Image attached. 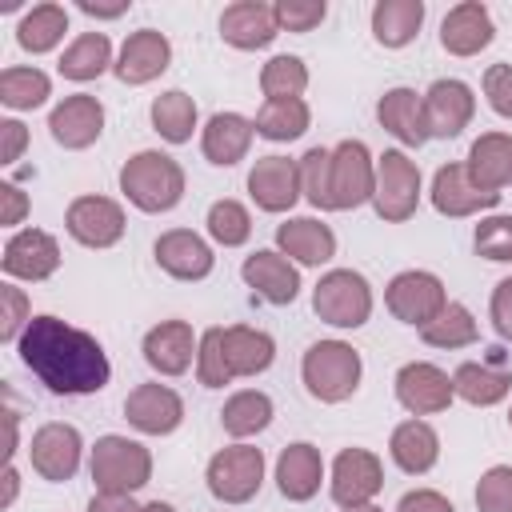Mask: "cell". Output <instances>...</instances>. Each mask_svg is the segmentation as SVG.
Listing matches in <instances>:
<instances>
[{
    "instance_id": "obj_1",
    "label": "cell",
    "mask_w": 512,
    "mask_h": 512,
    "mask_svg": "<svg viewBox=\"0 0 512 512\" xmlns=\"http://www.w3.org/2000/svg\"><path fill=\"white\" fill-rule=\"evenodd\" d=\"M24 368L36 372V380L56 396H92L108 384L112 364L100 348V340L60 316H32L24 336L16 340Z\"/></svg>"
},
{
    "instance_id": "obj_2",
    "label": "cell",
    "mask_w": 512,
    "mask_h": 512,
    "mask_svg": "<svg viewBox=\"0 0 512 512\" xmlns=\"http://www.w3.org/2000/svg\"><path fill=\"white\" fill-rule=\"evenodd\" d=\"M120 192L140 208V212H168L184 196V168L168 152H136L120 168Z\"/></svg>"
},
{
    "instance_id": "obj_3",
    "label": "cell",
    "mask_w": 512,
    "mask_h": 512,
    "mask_svg": "<svg viewBox=\"0 0 512 512\" xmlns=\"http://www.w3.org/2000/svg\"><path fill=\"white\" fill-rule=\"evenodd\" d=\"M360 352L344 340H316L304 360H300V376L308 396H316L320 404H340L360 388Z\"/></svg>"
},
{
    "instance_id": "obj_4",
    "label": "cell",
    "mask_w": 512,
    "mask_h": 512,
    "mask_svg": "<svg viewBox=\"0 0 512 512\" xmlns=\"http://www.w3.org/2000/svg\"><path fill=\"white\" fill-rule=\"evenodd\" d=\"M312 308L332 328H360L372 316V288L352 268H332L312 288Z\"/></svg>"
},
{
    "instance_id": "obj_5",
    "label": "cell",
    "mask_w": 512,
    "mask_h": 512,
    "mask_svg": "<svg viewBox=\"0 0 512 512\" xmlns=\"http://www.w3.org/2000/svg\"><path fill=\"white\" fill-rule=\"evenodd\" d=\"M96 492H136L152 480V452L128 436H100L92 448Z\"/></svg>"
},
{
    "instance_id": "obj_6",
    "label": "cell",
    "mask_w": 512,
    "mask_h": 512,
    "mask_svg": "<svg viewBox=\"0 0 512 512\" xmlns=\"http://www.w3.org/2000/svg\"><path fill=\"white\" fill-rule=\"evenodd\" d=\"M264 484V452L252 444H228L208 460V492L224 504H248Z\"/></svg>"
},
{
    "instance_id": "obj_7",
    "label": "cell",
    "mask_w": 512,
    "mask_h": 512,
    "mask_svg": "<svg viewBox=\"0 0 512 512\" xmlns=\"http://www.w3.org/2000/svg\"><path fill=\"white\" fill-rule=\"evenodd\" d=\"M372 204H376V216L388 220V224H400L416 212V204H420V168L400 148H388L376 160V196H372Z\"/></svg>"
},
{
    "instance_id": "obj_8",
    "label": "cell",
    "mask_w": 512,
    "mask_h": 512,
    "mask_svg": "<svg viewBox=\"0 0 512 512\" xmlns=\"http://www.w3.org/2000/svg\"><path fill=\"white\" fill-rule=\"evenodd\" d=\"M384 304H388V312H392L400 324L428 328V324L444 312L448 296H444L440 276L420 272V268H408V272H396V276L388 280V288H384Z\"/></svg>"
},
{
    "instance_id": "obj_9",
    "label": "cell",
    "mask_w": 512,
    "mask_h": 512,
    "mask_svg": "<svg viewBox=\"0 0 512 512\" xmlns=\"http://www.w3.org/2000/svg\"><path fill=\"white\" fill-rule=\"evenodd\" d=\"M332 204L328 212H348L360 208L364 200L376 196V164L368 156V148L360 140H340L332 148Z\"/></svg>"
},
{
    "instance_id": "obj_10",
    "label": "cell",
    "mask_w": 512,
    "mask_h": 512,
    "mask_svg": "<svg viewBox=\"0 0 512 512\" xmlns=\"http://www.w3.org/2000/svg\"><path fill=\"white\" fill-rule=\"evenodd\" d=\"M64 228L84 248H112L124 236V208L108 196H76L64 212Z\"/></svg>"
},
{
    "instance_id": "obj_11",
    "label": "cell",
    "mask_w": 512,
    "mask_h": 512,
    "mask_svg": "<svg viewBox=\"0 0 512 512\" xmlns=\"http://www.w3.org/2000/svg\"><path fill=\"white\" fill-rule=\"evenodd\" d=\"M384 488V468L380 456L368 448H344L332 460V500L340 508H360L372 504V496Z\"/></svg>"
},
{
    "instance_id": "obj_12",
    "label": "cell",
    "mask_w": 512,
    "mask_h": 512,
    "mask_svg": "<svg viewBox=\"0 0 512 512\" xmlns=\"http://www.w3.org/2000/svg\"><path fill=\"white\" fill-rule=\"evenodd\" d=\"M396 400L412 412V416H432V412H444L456 396L452 388V376L428 360H412L396 372Z\"/></svg>"
},
{
    "instance_id": "obj_13",
    "label": "cell",
    "mask_w": 512,
    "mask_h": 512,
    "mask_svg": "<svg viewBox=\"0 0 512 512\" xmlns=\"http://www.w3.org/2000/svg\"><path fill=\"white\" fill-rule=\"evenodd\" d=\"M80 432L72 424H60V420H48L32 432V444H28V456H32V468L60 484V480H72L76 468H80Z\"/></svg>"
},
{
    "instance_id": "obj_14",
    "label": "cell",
    "mask_w": 512,
    "mask_h": 512,
    "mask_svg": "<svg viewBox=\"0 0 512 512\" xmlns=\"http://www.w3.org/2000/svg\"><path fill=\"white\" fill-rule=\"evenodd\" d=\"M476 96L464 80H436L424 92V120H428V140H452L472 124Z\"/></svg>"
},
{
    "instance_id": "obj_15",
    "label": "cell",
    "mask_w": 512,
    "mask_h": 512,
    "mask_svg": "<svg viewBox=\"0 0 512 512\" xmlns=\"http://www.w3.org/2000/svg\"><path fill=\"white\" fill-rule=\"evenodd\" d=\"M48 132H52V140L60 148L80 152V148L100 140V132H104V104L96 96H88V92L64 96L52 108V116H48Z\"/></svg>"
},
{
    "instance_id": "obj_16",
    "label": "cell",
    "mask_w": 512,
    "mask_h": 512,
    "mask_svg": "<svg viewBox=\"0 0 512 512\" xmlns=\"http://www.w3.org/2000/svg\"><path fill=\"white\" fill-rule=\"evenodd\" d=\"M4 276L12 280H48L60 268V244L56 236H48L44 228H20L8 244H4Z\"/></svg>"
},
{
    "instance_id": "obj_17",
    "label": "cell",
    "mask_w": 512,
    "mask_h": 512,
    "mask_svg": "<svg viewBox=\"0 0 512 512\" xmlns=\"http://www.w3.org/2000/svg\"><path fill=\"white\" fill-rule=\"evenodd\" d=\"M124 416L144 436H168L184 420V400L168 384H136L124 400Z\"/></svg>"
},
{
    "instance_id": "obj_18",
    "label": "cell",
    "mask_w": 512,
    "mask_h": 512,
    "mask_svg": "<svg viewBox=\"0 0 512 512\" xmlns=\"http://www.w3.org/2000/svg\"><path fill=\"white\" fill-rule=\"evenodd\" d=\"M248 192L264 212H288L300 192V164L288 156H260L248 172Z\"/></svg>"
},
{
    "instance_id": "obj_19",
    "label": "cell",
    "mask_w": 512,
    "mask_h": 512,
    "mask_svg": "<svg viewBox=\"0 0 512 512\" xmlns=\"http://www.w3.org/2000/svg\"><path fill=\"white\" fill-rule=\"evenodd\" d=\"M220 36L240 48V52H256V48H268L276 36H280V24H276V8L264 4V0H236L220 12Z\"/></svg>"
},
{
    "instance_id": "obj_20",
    "label": "cell",
    "mask_w": 512,
    "mask_h": 512,
    "mask_svg": "<svg viewBox=\"0 0 512 512\" xmlns=\"http://www.w3.org/2000/svg\"><path fill=\"white\" fill-rule=\"evenodd\" d=\"M240 276H244V284L260 296V300H268V304H292L296 296H300V272H296V264L284 256V252H272V248H260V252H252L248 260H244V268H240Z\"/></svg>"
},
{
    "instance_id": "obj_21",
    "label": "cell",
    "mask_w": 512,
    "mask_h": 512,
    "mask_svg": "<svg viewBox=\"0 0 512 512\" xmlns=\"http://www.w3.org/2000/svg\"><path fill=\"white\" fill-rule=\"evenodd\" d=\"M168 64H172V44H168V36L156 32V28H140V32H132V36L124 40V48H120L112 72H116V80H124V84H148V80H156Z\"/></svg>"
},
{
    "instance_id": "obj_22",
    "label": "cell",
    "mask_w": 512,
    "mask_h": 512,
    "mask_svg": "<svg viewBox=\"0 0 512 512\" xmlns=\"http://www.w3.org/2000/svg\"><path fill=\"white\" fill-rule=\"evenodd\" d=\"M196 352H200V344H196L188 320H160V324L148 328V336H144V360H148V368H156L160 376H180V372H188V364H192Z\"/></svg>"
},
{
    "instance_id": "obj_23",
    "label": "cell",
    "mask_w": 512,
    "mask_h": 512,
    "mask_svg": "<svg viewBox=\"0 0 512 512\" xmlns=\"http://www.w3.org/2000/svg\"><path fill=\"white\" fill-rule=\"evenodd\" d=\"M432 204L440 216H472V212H484V208H496L500 196L496 192H480L472 180H468V168L464 164H444L436 168L432 176Z\"/></svg>"
},
{
    "instance_id": "obj_24",
    "label": "cell",
    "mask_w": 512,
    "mask_h": 512,
    "mask_svg": "<svg viewBox=\"0 0 512 512\" xmlns=\"http://www.w3.org/2000/svg\"><path fill=\"white\" fill-rule=\"evenodd\" d=\"M152 252H156V264H160L172 280H204V276L212 272V264H216L212 248H208L196 232H188V228L164 232Z\"/></svg>"
},
{
    "instance_id": "obj_25",
    "label": "cell",
    "mask_w": 512,
    "mask_h": 512,
    "mask_svg": "<svg viewBox=\"0 0 512 512\" xmlns=\"http://www.w3.org/2000/svg\"><path fill=\"white\" fill-rule=\"evenodd\" d=\"M320 480H324V460H320V448L308 444V440H296L280 452L276 460V488L284 500H312L320 492Z\"/></svg>"
},
{
    "instance_id": "obj_26",
    "label": "cell",
    "mask_w": 512,
    "mask_h": 512,
    "mask_svg": "<svg viewBox=\"0 0 512 512\" xmlns=\"http://www.w3.org/2000/svg\"><path fill=\"white\" fill-rule=\"evenodd\" d=\"M276 248L296 260V264H308V268H320L336 256V236L328 224L312 220V216H292L276 228Z\"/></svg>"
},
{
    "instance_id": "obj_27",
    "label": "cell",
    "mask_w": 512,
    "mask_h": 512,
    "mask_svg": "<svg viewBox=\"0 0 512 512\" xmlns=\"http://www.w3.org/2000/svg\"><path fill=\"white\" fill-rule=\"evenodd\" d=\"M440 44L452 56H476L480 48L492 44V16L480 0H464L456 8H448L444 24H440Z\"/></svg>"
},
{
    "instance_id": "obj_28",
    "label": "cell",
    "mask_w": 512,
    "mask_h": 512,
    "mask_svg": "<svg viewBox=\"0 0 512 512\" xmlns=\"http://www.w3.org/2000/svg\"><path fill=\"white\" fill-rule=\"evenodd\" d=\"M252 136H256V124L240 112H216L208 124H204V136H200V148L212 164L220 168H232L248 156L252 148Z\"/></svg>"
},
{
    "instance_id": "obj_29",
    "label": "cell",
    "mask_w": 512,
    "mask_h": 512,
    "mask_svg": "<svg viewBox=\"0 0 512 512\" xmlns=\"http://www.w3.org/2000/svg\"><path fill=\"white\" fill-rule=\"evenodd\" d=\"M452 388H456L460 400H468L476 408H492L512 392V372H508L504 356H496L492 364L488 360H480V364L468 360V364H460L452 372Z\"/></svg>"
},
{
    "instance_id": "obj_30",
    "label": "cell",
    "mask_w": 512,
    "mask_h": 512,
    "mask_svg": "<svg viewBox=\"0 0 512 512\" xmlns=\"http://www.w3.org/2000/svg\"><path fill=\"white\" fill-rule=\"evenodd\" d=\"M388 452H392V460H396L400 472L420 476V472H428L440 460V436H436V428L428 420L412 416V420H404V424L392 428Z\"/></svg>"
},
{
    "instance_id": "obj_31",
    "label": "cell",
    "mask_w": 512,
    "mask_h": 512,
    "mask_svg": "<svg viewBox=\"0 0 512 512\" xmlns=\"http://www.w3.org/2000/svg\"><path fill=\"white\" fill-rule=\"evenodd\" d=\"M468 180L480 188V192H496L512 180V136L504 132H484L472 148H468Z\"/></svg>"
},
{
    "instance_id": "obj_32",
    "label": "cell",
    "mask_w": 512,
    "mask_h": 512,
    "mask_svg": "<svg viewBox=\"0 0 512 512\" xmlns=\"http://www.w3.org/2000/svg\"><path fill=\"white\" fill-rule=\"evenodd\" d=\"M380 124L408 148H420L428 140V120H424V96H416L412 88H388L376 104Z\"/></svg>"
},
{
    "instance_id": "obj_33",
    "label": "cell",
    "mask_w": 512,
    "mask_h": 512,
    "mask_svg": "<svg viewBox=\"0 0 512 512\" xmlns=\"http://www.w3.org/2000/svg\"><path fill=\"white\" fill-rule=\"evenodd\" d=\"M220 344H224V360H228L232 380H236V376H260V372L276 360L272 336L260 332V328H248V324L220 328Z\"/></svg>"
},
{
    "instance_id": "obj_34",
    "label": "cell",
    "mask_w": 512,
    "mask_h": 512,
    "mask_svg": "<svg viewBox=\"0 0 512 512\" xmlns=\"http://www.w3.org/2000/svg\"><path fill=\"white\" fill-rule=\"evenodd\" d=\"M424 24V0H380L372 8V36L384 48H404Z\"/></svg>"
},
{
    "instance_id": "obj_35",
    "label": "cell",
    "mask_w": 512,
    "mask_h": 512,
    "mask_svg": "<svg viewBox=\"0 0 512 512\" xmlns=\"http://www.w3.org/2000/svg\"><path fill=\"white\" fill-rule=\"evenodd\" d=\"M64 32H68V12H64L60 4H36L32 12L20 16V24H16V44H20L24 52L40 56V52H52V48L64 40Z\"/></svg>"
},
{
    "instance_id": "obj_36",
    "label": "cell",
    "mask_w": 512,
    "mask_h": 512,
    "mask_svg": "<svg viewBox=\"0 0 512 512\" xmlns=\"http://www.w3.org/2000/svg\"><path fill=\"white\" fill-rule=\"evenodd\" d=\"M108 64H112V40L104 32H80L60 56V76L84 84V80H96Z\"/></svg>"
},
{
    "instance_id": "obj_37",
    "label": "cell",
    "mask_w": 512,
    "mask_h": 512,
    "mask_svg": "<svg viewBox=\"0 0 512 512\" xmlns=\"http://www.w3.org/2000/svg\"><path fill=\"white\" fill-rule=\"evenodd\" d=\"M220 424H224V432L236 436V440L256 436V432H264V428L272 424V400H268L264 392H256V388H244V392H236V396L224 400Z\"/></svg>"
},
{
    "instance_id": "obj_38",
    "label": "cell",
    "mask_w": 512,
    "mask_h": 512,
    "mask_svg": "<svg viewBox=\"0 0 512 512\" xmlns=\"http://www.w3.org/2000/svg\"><path fill=\"white\" fill-rule=\"evenodd\" d=\"M152 128L168 140V144H188L196 132V100L180 88L160 92L152 100Z\"/></svg>"
},
{
    "instance_id": "obj_39",
    "label": "cell",
    "mask_w": 512,
    "mask_h": 512,
    "mask_svg": "<svg viewBox=\"0 0 512 512\" xmlns=\"http://www.w3.org/2000/svg\"><path fill=\"white\" fill-rule=\"evenodd\" d=\"M308 104L304 100H264V108L256 112V136L272 140V144H284V140H296L308 132Z\"/></svg>"
},
{
    "instance_id": "obj_40",
    "label": "cell",
    "mask_w": 512,
    "mask_h": 512,
    "mask_svg": "<svg viewBox=\"0 0 512 512\" xmlns=\"http://www.w3.org/2000/svg\"><path fill=\"white\" fill-rule=\"evenodd\" d=\"M52 96V80L40 68H4L0 72V100L16 112H32Z\"/></svg>"
},
{
    "instance_id": "obj_41",
    "label": "cell",
    "mask_w": 512,
    "mask_h": 512,
    "mask_svg": "<svg viewBox=\"0 0 512 512\" xmlns=\"http://www.w3.org/2000/svg\"><path fill=\"white\" fill-rule=\"evenodd\" d=\"M420 336L432 348H468V344H476V320H472V312L464 304L448 300L444 312L428 328H420Z\"/></svg>"
},
{
    "instance_id": "obj_42",
    "label": "cell",
    "mask_w": 512,
    "mask_h": 512,
    "mask_svg": "<svg viewBox=\"0 0 512 512\" xmlns=\"http://www.w3.org/2000/svg\"><path fill=\"white\" fill-rule=\"evenodd\" d=\"M304 88H308V68L300 56H272L260 68V92L268 100H300Z\"/></svg>"
},
{
    "instance_id": "obj_43",
    "label": "cell",
    "mask_w": 512,
    "mask_h": 512,
    "mask_svg": "<svg viewBox=\"0 0 512 512\" xmlns=\"http://www.w3.org/2000/svg\"><path fill=\"white\" fill-rule=\"evenodd\" d=\"M208 236L224 248H240L252 236V216L240 200H216L208 208Z\"/></svg>"
},
{
    "instance_id": "obj_44",
    "label": "cell",
    "mask_w": 512,
    "mask_h": 512,
    "mask_svg": "<svg viewBox=\"0 0 512 512\" xmlns=\"http://www.w3.org/2000/svg\"><path fill=\"white\" fill-rule=\"evenodd\" d=\"M296 164H300V192H304V200L312 208H328L332 204V192H328V184H332V148H308Z\"/></svg>"
},
{
    "instance_id": "obj_45",
    "label": "cell",
    "mask_w": 512,
    "mask_h": 512,
    "mask_svg": "<svg viewBox=\"0 0 512 512\" xmlns=\"http://www.w3.org/2000/svg\"><path fill=\"white\" fill-rule=\"evenodd\" d=\"M196 376L204 388H224L232 384L228 360H224V344H220V328H208L200 336V352H196Z\"/></svg>"
},
{
    "instance_id": "obj_46",
    "label": "cell",
    "mask_w": 512,
    "mask_h": 512,
    "mask_svg": "<svg viewBox=\"0 0 512 512\" xmlns=\"http://www.w3.org/2000/svg\"><path fill=\"white\" fill-rule=\"evenodd\" d=\"M476 508L480 512H512V468L492 464L476 484Z\"/></svg>"
},
{
    "instance_id": "obj_47",
    "label": "cell",
    "mask_w": 512,
    "mask_h": 512,
    "mask_svg": "<svg viewBox=\"0 0 512 512\" xmlns=\"http://www.w3.org/2000/svg\"><path fill=\"white\" fill-rule=\"evenodd\" d=\"M476 252L484 260H512V216H488L476 224Z\"/></svg>"
},
{
    "instance_id": "obj_48",
    "label": "cell",
    "mask_w": 512,
    "mask_h": 512,
    "mask_svg": "<svg viewBox=\"0 0 512 512\" xmlns=\"http://www.w3.org/2000/svg\"><path fill=\"white\" fill-rule=\"evenodd\" d=\"M32 320V308H28V296L16 288V284H0V340L12 344L24 336Z\"/></svg>"
},
{
    "instance_id": "obj_49",
    "label": "cell",
    "mask_w": 512,
    "mask_h": 512,
    "mask_svg": "<svg viewBox=\"0 0 512 512\" xmlns=\"http://www.w3.org/2000/svg\"><path fill=\"white\" fill-rule=\"evenodd\" d=\"M272 8H276V24L288 32H312L328 16L324 0H276Z\"/></svg>"
},
{
    "instance_id": "obj_50",
    "label": "cell",
    "mask_w": 512,
    "mask_h": 512,
    "mask_svg": "<svg viewBox=\"0 0 512 512\" xmlns=\"http://www.w3.org/2000/svg\"><path fill=\"white\" fill-rule=\"evenodd\" d=\"M484 96H488L496 116L512 120V64H492L484 72Z\"/></svg>"
},
{
    "instance_id": "obj_51",
    "label": "cell",
    "mask_w": 512,
    "mask_h": 512,
    "mask_svg": "<svg viewBox=\"0 0 512 512\" xmlns=\"http://www.w3.org/2000/svg\"><path fill=\"white\" fill-rule=\"evenodd\" d=\"M488 312H492V328L500 332V340H508V344H512V276L496 284Z\"/></svg>"
},
{
    "instance_id": "obj_52",
    "label": "cell",
    "mask_w": 512,
    "mask_h": 512,
    "mask_svg": "<svg viewBox=\"0 0 512 512\" xmlns=\"http://www.w3.org/2000/svg\"><path fill=\"white\" fill-rule=\"evenodd\" d=\"M396 512H456L448 496H440L436 488H416V492H404Z\"/></svg>"
},
{
    "instance_id": "obj_53",
    "label": "cell",
    "mask_w": 512,
    "mask_h": 512,
    "mask_svg": "<svg viewBox=\"0 0 512 512\" xmlns=\"http://www.w3.org/2000/svg\"><path fill=\"white\" fill-rule=\"evenodd\" d=\"M28 144V128L20 120H0V164H16Z\"/></svg>"
},
{
    "instance_id": "obj_54",
    "label": "cell",
    "mask_w": 512,
    "mask_h": 512,
    "mask_svg": "<svg viewBox=\"0 0 512 512\" xmlns=\"http://www.w3.org/2000/svg\"><path fill=\"white\" fill-rule=\"evenodd\" d=\"M28 212V196L16 188V184H0V224H20Z\"/></svg>"
},
{
    "instance_id": "obj_55",
    "label": "cell",
    "mask_w": 512,
    "mask_h": 512,
    "mask_svg": "<svg viewBox=\"0 0 512 512\" xmlns=\"http://www.w3.org/2000/svg\"><path fill=\"white\" fill-rule=\"evenodd\" d=\"M88 512H140V504L132 500V492H96L88 500Z\"/></svg>"
},
{
    "instance_id": "obj_56",
    "label": "cell",
    "mask_w": 512,
    "mask_h": 512,
    "mask_svg": "<svg viewBox=\"0 0 512 512\" xmlns=\"http://www.w3.org/2000/svg\"><path fill=\"white\" fill-rule=\"evenodd\" d=\"M80 12L84 16H96V20H116V16H124L128 12V4H92V0H80Z\"/></svg>"
},
{
    "instance_id": "obj_57",
    "label": "cell",
    "mask_w": 512,
    "mask_h": 512,
    "mask_svg": "<svg viewBox=\"0 0 512 512\" xmlns=\"http://www.w3.org/2000/svg\"><path fill=\"white\" fill-rule=\"evenodd\" d=\"M16 488H20V476H16V468L8 464V468H4V496H0V508H8V504L16 500Z\"/></svg>"
},
{
    "instance_id": "obj_58",
    "label": "cell",
    "mask_w": 512,
    "mask_h": 512,
    "mask_svg": "<svg viewBox=\"0 0 512 512\" xmlns=\"http://www.w3.org/2000/svg\"><path fill=\"white\" fill-rule=\"evenodd\" d=\"M140 512H176V508L164 504V500H152V504H140Z\"/></svg>"
},
{
    "instance_id": "obj_59",
    "label": "cell",
    "mask_w": 512,
    "mask_h": 512,
    "mask_svg": "<svg viewBox=\"0 0 512 512\" xmlns=\"http://www.w3.org/2000/svg\"><path fill=\"white\" fill-rule=\"evenodd\" d=\"M344 512H384V508H376V504H360V508H344Z\"/></svg>"
},
{
    "instance_id": "obj_60",
    "label": "cell",
    "mask_w": 512,
    "mask_h": 512,
    "mask_svg": "<svg viewBox=\"0 0 512 512\" xmlns=\"http://www.w3.org/2000/svg\"><path fill=\"white\" fill-rule=\"evenodd\" d=\"M508 424H512V412H508Z\"/></svg>"
}]
</instances>
